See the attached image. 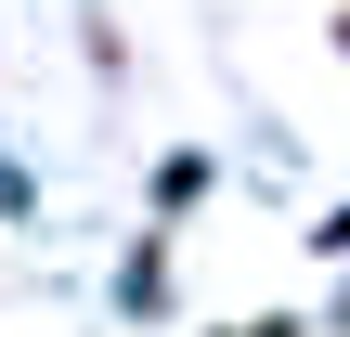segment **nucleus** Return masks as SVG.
Segmentation results:
<instances>
[{
    "instance_id": "obj_1",
    "label": "nucleus",
    "mask_w": 350,
    "mask_h": 337,
    "mask_svg": "<svg viewBox=\"0 0 350 337\" xmlns=\"http://www.w3.org/2000/svg\"><path fill=\"white\" fill-rule=\"evenodd\" d=\"M195 195H208V156H195V143H182V156H169V169H156V221H182V208H195Z\"/></svg>"
},
{
    "instance_id": "obj_3",
    "label": "nucleus",
    "mask_w": 350,
    "mask_h": 337,
    "mask_svg": "<svg viewBox=\"0 0 350 337\" xmlns=\"http://www.w3.org/2000/svg\"><path fill=\"white\" fill-rule=\"evenodd\" d=\"M338 52H350V13H338Z\"/></svg>"
},
{
    "instance_id": "obj_2",
    "label": "nucleus",
    "mask_w": 350,
    "mask_h": 337,
    "mask_svg": "<svg viewBox=\"0 0 350 337\" xmlns=\"http://www.w3.org/2000/svg\"><path fill=\"white\" fill-rule=\"evenodd\" d=\"M312 247H325V260H350V208H325V221H312Z\"/></svg>"
},
{
    "instance_id": "obj_4",
    "label": "nucleus",
    "mask_w": 350,
    "mask_h": 337,
    "mask_svg": "<svg viewBox=\"0 0 350 337\" xmlns=\"http://www.w3.org/2000/svg\"><path fill=\"white\" fill-rule=\"evenodd\" d=\"M221 337H247V325H221Z\"/></svg>"
}]
</instances>
